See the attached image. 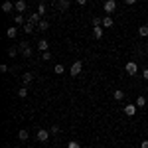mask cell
<instances>
[{
    "instance_id": "5b68a950",
    "label": "cell",
    "mask_w": 148,
    "mask_h": 148,
    "mask_svg": "<svg viewBox=\"0 0 148 148\" xmlns=\"http://www.w3.org/2000/svg\"><path fill=\"white\" fill-rule=\"evenodd\" d=\"M116 10V2L114 0H105V12L107 14H111V12Z\"/></svg>"
},
{
    "instance_id": "e0dca14e",
    "label": "cell",
    "mask_w": 148,
    "mask_h": 148,
    "mask_svg": "<svg viewBox=\"0 0 148 148\" xmlns=\"http://www.w3.org/2000/svg\"><path fill=\"white\" fill-rule=\"evenodd\" d=\"M136 107H138V109H142V107H146V97H142V95H138V97H136Z\"/></svg>"
},
{
    "instance_id": "7402d4cb",
    "label": "cell",
    "mask_w": 148,
    "mask_h": 148,
    "mask_svg": "<svg viewBox=\"0 0 148 148\" xmlns=\"http://www.w3.org/2000/svg\"><path fill=\"white\" fill-rule=\"evenodd\" d=\"M38 14H40V16H44V14H46V4H44V2H40V4H38Z\"/></svg>"
},
{
    "instance_id": "836d02e7",
    "label": "cell",
    "mask_w": 148,
    "mask_h": 148,
    "mask_svg": "<svg viewBox=\"0 0 148 148\" xmlns=\"http://www.w3.org/2000/svg\"><path fill=\"white\" fill-rule=\"evenodd\" d=\"M140 148H148V140H142V144H140Z\"/></svg>"
},
{
    "instance_id": "d590c367",
    "label": "cell",
    "mask_w": 148,
    "mask_h": 148,
    "mask_svg": "<svg viewBox=\"0 0 148 148\" xmlns=\"http://www.w3.org/2000/svg\"><path fill=\"white\" fill-rule=\"evenodd\" d=\"M146 49H148V40H146Z\"/></svg>"
},
{
    "instance_id": "f546056e",
    "label": "cell",
    "mask_w": 148,
    "mask_h": 148,
    "mask_svg": "<svg viewBox=\"0 0 148 148\" xmlns=\"http://www.w3.org/2000/svg\"><path fill=\"white\" fill-rule=\"evenodd\" d=\"M47 59H51V53L49 51H44V61H47Z\"/></svg>"
},
{
    "instance_id": "277c9868",
    "label": "cell",
    "mask_w": 148,
    "mask_h": 148,
    "mask_svg": "<svg viewBox=\"0 0 148 148\" xmlns=\"http://www.w3.org/2000/svg\"><path fill=\"white\" fill-rule=\"evenodd\" d=\"M49 134H51L49 130L40 128V130H38V140H40V142H47V140H49Z\"/></svg>"
},
{
    "instance_id": "9c48e42d",
    "label": "cell",
    "mask_w": 148,
    "mask_h": 148,
    "mask_svg": "<svg viewBox=\"0 0 148 148\" xmlns=\"http://www.w3.org/2000/svg\"><path fill=\"white\" fill-rule=\"evenodd\" d=\"M26 8H28L26 0H18V2H16V12H20V14H24V12H26Z\"/></svg>"
},
{
    "instance_id": "ffe728a7",
    "label": "cell",
    "mask_w": 148,
    "mask_h": 148,
    "mask_svg": "<svg viewBox=\"0 0 148 148\" xmlns=\"http://www.w3.org/2000/svg\"><path fill=\"white\" fill-rule=\"evenodd\" d=\"M138 36L140 38H148V26H140L138 28Z\"/></svg>"
},
{
    "instance_id": "7c38bea8",
    "label": "cell",
    "mask_w": 148,
    "mask_h": 148,
    "mask_svg": "<svg viewBox=\"0 0 148 148\" xmlns=\"http://www.w3.org/2000/svg\"><path fill=\"white\" fill-rule=\"evenodd\" d=\"M93 36H95L97 40H101L103 38V26H93Z\"/></svg>"
},
{
    "instance_id": "1f68e13d",
    "label": "cell",
    "mask_w": 148,
    "mask_h": 148,
    "mask_svg": "<svg viewBox=\"0 0 148 148\" xmlns=\"http://www.w3.org/2000/svg\"><path fill=\"white\" fill-rule=\"evenodd\" d=\"M142 77H144V79H146V81H148V67H146V69H144V71H142Z\"/></svg>"
},
{
    "instance_id": "5bb4252c",
    "label": "cell",
    "mask_w": 148,
    "mask_h": 148,
    "mask_svg": "<svg viewBox=\"0 0 148 148\" xmlns=\"http://www.w3.org/2000/svg\"><path fill=\"white\" fill-rule=\"evenodd\" d=\"M22 81H24V85L32 83V81H34V73H30V71H28V73H24V75H22Z\"/></svg>"
},
{
    "instance_id": "4dcf8cb0",
    "label": "cell",
    "mask_w": 148,
    "mask_h": 148,
    "mask_svg": "<svg viewBox=\"0 0 148 148\" xmlns=\"http://www.w3.org/2000/svg\"><path fill=\"white\" fill-rule=\"evenodd\" d=\"M0 71H2V73H6V71H8V65H6V63H2V65H0Z\"/></svg>"
},
{
    "instance_id": "d6a6232c",
    "label": "cell",
    "mask_w": 148,
    "mask_h": 148,
    "mask_svg": "<svg viewBox=\"0 0 148 148\" xmlns=\"http://www.w3.org/2000/svg\"><path fill=\"white\" fill-rule=\"evenodd\" d=\"M75 2H77L79 6H85V4H87V0H75Z\"/></svg>"
},
{
    "instance_id": "4fadbf2b",
    "label": "cell",
    "mask_w": 148,
    "mask_h": 148,
    "mask_svg": "<svg viewBox=\"0 0 148 148\" xmlns=\"http://www.w3.org/2000/svg\"><path fill=\"white\" fill-rule=\"evenodd\" d=\"M113 24H114V22H113V18H111L109 14L103 18V28H113Z\"/></svg>"
},
{
    "instance_id": "7a4b0ae2",
    "label": "cell",
    "mask_w": 148,
    "mask_h": 148,
    "mask_svg": "<svg viewBox=\"0 0 148 148\" xmlns=\"http://www.w3.org/2000/svg\"><path fill=\"white\" fill-rule=\"evenodd\" d=\"M18 49H20V53H22L24 57H30V56H32V47L28 46L26 42H22V44H18Z\"/></svg>"
},
{
    "instance_id": "30bf717a",
    "label": "cell",
    "mask_w": 148,
    "mask_h": 148,
    "mask_svg": "<svg viewBox=\"0 0 148 148\" xmlns=\"http://www.w3.org/2000/svg\"><path fill=\"white\" fill-rule=\"evenodd\" d=\"M12 10H16V4H12L10 0H6L2 4V12H12Z\"/></svg>"
},
{
    "instance_id": "4316f807",
    "label": "cell",
    "mask_w": 148,
    "mask_h": 148,
    "mask_svg": "<svg viewBox=\"0 0 148 148\" xmlns=\"http://www.w3.org/2000/svg\"><path fill=\"white\" fill-rule=\"evenodd\" d=\"M67 148H81V144L77 142V140H71V142L67 144Z\"/></svg>"
},
{
    "instance_id": "d6986e66",
    "label": "cell",
    "mask_w": 148,
    "mask_h": 148,
    "mask_svg": "<svg viewBox=\"0 0 148 148\" xmlns=\"http://www.w3.org/2000/svg\"><path fill=\"white\" fill-rule=\"evenodd\" d=\"M36 28H38V30H42V32H46L47 28H49V22H47V20H42V22L38 24Z\"/></svg>"
},
{
    "instance_id": "8d00e7d4",
    "label": "cell",
    "mask_w": 148,
    "mask_h": 148,
    "mask_svg": "<svg viewBox=\"0 0 148 148\" xmlns=\"http://www.w3.org/2000/svg\"><path fill=\"white\" fill-rule=\"evenodd\" d=\"M10 148H18V146H10Z\"/></svg>"
},
{
    "instance_id": "484cf974",
    "label": "cell",
    "mask_w": 148,
    "mask_h": 148,
    "mask_svg": "<svg viewBox=\"0 0 148 148\" xmlns=\"http://www.w3.org/2000/svg\"><path fill=\"white\" fill-rule=\"evenodd\" d=\"M14 22L18 24V26H22V24H24V14H18V16H16V20H14Z\"/></svg>"
},
{
    "instance_id": "6da1fadb",
    "label": "cell",
    "mask_w": 148,
    "mask_h": 148,
    "mask_svg": "<svg viewBox=\"0 0 148 148\" xmlns=\"http://www.w3.org/2000/svg\"><path fill=\"white\" fill-rule=\"evenodd\" d=\"M125 71L128 73V75H136L138 73V65H136V61H128L125 65Z\"/></svg>"
},
{
    "instance_id": "ba28073f",
    "label": "cell",
    "mask_w": 148,
    "mask_h": 148,
    "mask_svg": "<svg viewBox=\"0 0 148 148\" xmlns=\"http://www.w3.org/2000/svg\"><path fill=\"white\" fill-rule=\"evenodd\" d=\"M123 111H125L126 116H132V114L136 113V105H125V107H123Z\"/></svg>"
},
{
    "instance_id": "cb8c5ba5",
    "label": "cell",
    "mask_w": 148,
    "mask_h": 148,
    "mask_svg": "<svg viewBox=\"0 0 148 148\" xmlns=\"http://www.w3.org/2000/svg\"><path fill=\"white\" fill-rule=\"evenodd\" d=\"M49 132H51V134H59V132H61V128H59V125H53L51 128H49Z\"/></svg>"
},
{
    "instance_id": "2e32d148",
    "label": "cell",
    "mask_w": 148,
    "mask_h": 148,
    "mask_svg": "<svg viewBox=\"0 0 148 148\" xmlns=\"http://www.w3.org/2000/svg\"><path fill=\"white\" fill-rule=\"evenodd\" d=\"M47 46H49V44H47L46 40H40V42H38V49H40L42 53H44V51H47Z\"/></svg>"
},
{
    "instance_id": "9a60e30c",
    "label": "cell",
    "mask_w": 148,
    "mask_h": 148,
    "mask_svg": "<svg viewBox=\"0 0 148 148\" xmlns=\"http://www.w3.org/2000/svg\"><path fill=\"white\" fill-rule=\"evenodd\" d=\"M113 97H114V101H123L125 99V91L116 89V91H113Z\"/></svg>"
},
{
    "instance_id": "f1b7e54d",
    "label": "cell",
    "mask_w": 148,
    "mask_h": 148,
    "mask_svg": "<svg viewBox=\"0 0 148 148\" xmlns=\"http://www.w3.org/2000/svg\"><path fill=\"white\" fill-rule=\"evenodd\" d=\"M18 95H20V97H28V89H26V87L18 89Z\"/></svg>"
},
{
    "instance_id": "3957f363",
    "label": "cell",
    "mask_w": 148,
    "mask_h": 148,
    "mask_svg": "<svg viewBox=\"0 0 148 148\" xmlns=\"http://www.w3.org/2000/svg\"><path fill=\"white\" fill-rule=\"evenodd\" d=\"M81 69H83V61H79V59H77V61H73V65H71V75H73V77H75V75H79Z\"/></svg>"
},
{
    "instance_id": "603a6c76",
    "label": "cell",
    "mask_w": 148,
    "mask_h": 148,
    "mask_svg": "<svg viewBox=\"0 0 148 148\" xmlns=\"http://www.w3.org/2000/svg\"><path fill=\"white\" fill-rule=\"evenodd\" d=\"M53 71H56L57 75H61V73H63V71H65V67H63V65H61V63H57L56 67H53Z\"/></svg>"
},
{
    "instance_id": "ac0fdd59",
    "label": "cell",
    "mask_w": 148,
    "mask_h": 148,
    "mask_svg": "<svg viewBox=\"0 0 148 148\" xmlns=\"http://www.w3.org/2000/svg\"><path fill=\"white\" fill-rule=\"evenodd\" d=\"M18 138H20V140H22V142H26V140H28V138H30V134H28V130H26V128H22V130H20V132H18Z\"/></svg>"
},
{
    "instance_id": "74e56055",
    "label": "cell",
    "mask_w": 148,
    "mask_h": 148,
    "mask_svg": "<svg viewBox=\"0 0 148 148\" xmlns=\"http://www.w3.org/2000/svg\"><path fill=\"white\" fill-rule=\"evenodd\" d=\"M146 93H148V87H146Z\"/></svg>"
},
{
    "instance_id": "83f0119b",
    "label": "cell",
    "mask_w": 148,
    "mask_h": 148,
    "mask_svg": "<svg viewBox=\"0 0 148 148\" xmlns=\"http://www.w3.org/2000/svg\"><path fill=\"white\" fill-rule=\"evenodd\" d=\"M93 26H103V18H97V16H95V18H93Z\"/></svg>"
},
{
    "instance_id": "44dd1931",
    "label": "cell",
    "mask_w": 148,
    "mask_h": 148,
    "mask_svg": "<svg viewBox=\"0 0 148 148\" xmlns=\"http://www.w3.org/2000/svg\"><path fill=\"white\" fill-rule=\"evenodd\" d=\"M6 36H8V38H16V36H18V28H8V30H6Z\"/></svg>"
},
{
    "instance_id": "8992f818",
    "label": "cell",
    "mask_w": 148,
    "mask_h": 148,
    "mask_svg": "<svg viewBox=\"0 0 148 148\" xmlns=\"http://www.w3.org/2000/svg\"><path fill=\"white\" fill-rule=\"evenodd\" d=\"M56 6H57V10L65 12V10H69V0H57Z\"/></svg>"
},
{
    "instance_id": "e575fe53",
    "label": "cell",
    "mask_w": 148,
    "mask_h": 148,
    "mask_svg": "<svg viewBox=\"0 0 148 148\" xmlns=\"http://www.w3.org/2000/svg\"><path fill=\"white\" fill-rule=\"evenodd\" d=\"M126 4H128V6H132V4H136V0H125Z\"/></svg>"
},
{
    "instance_id": "8fae6325",
    "label": "cell",
    "mask_w": 148,
    "mask_h": 148,
    "mask_svg": "<svg viewBox=\"0 0 148 148\" xmlns=\"http://www.w3.org/2000/svg\"><path fill=\"white\" fill-rule=\"evenodd\" d=\"M34 28H36V24H32V22H26V24H24V28H22V30H24V34H28V36H30L32 32H34Z\"/></svg>"
},
{
    "instance_id": "d4e9b609",
    "label": "cell",
    "mask_w": 148,
    "mask_h": 148,
    "mask_svg": "<svg viewBox=\"0 0 148 148\" xmlns=\"http://www.w3.org/2000/svg\"><path fill=\"white\" fill-rule=\"evenodd\" d=\"M18 51H20V49H16V47H10V49H8V56H10V57H16V56H18Z\"/></svg>"
},
{
    "instance_id": "52a82bcc",
    "label": "cell",
    "mask_w": 148,
    "mask_h": 148,
    "mask_svg": "<svg viewBox=\"0 0 148 148\" xmlns=\"http://www.w3.org/2000/svg\"><path fill=\"white\" fill-rule=\"evenodd\" d=\"M42 20H44V18H42V16H40V14H38V12H32V14H30V18H28V22L36 24V26H38V24L42 22Z\"/></svg>"
}]
</instances>
